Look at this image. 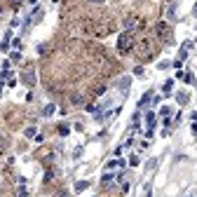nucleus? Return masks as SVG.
I'll return each mask as SVG.
<instances>
[{
    "mask_svg": "<svg viewBox=\"0 0 197 197\" xmlns=\"http://www.w3.org/2000/svg\"><path fill=\"white\" fill-rule=\"evenodd\" d=\"M127 47H132V38H129V35H122V38H120V49L127 52Z\"/></svg>",
    "mask_w": 197,
    "mask_h": 197,
    "instance_id": "obj_1",
    "label": "nucleus"
},
{
    "mask_svg": "<svg viewBox=\"0 0 197 197\" xmlns=\"http://www.w3.org/2000/svg\"><path fill=\"white\" fill-rule=\"evenodd\" d=\"M171 85H174L171 80H169V82H164V94H169V92H171Z\"/></svg>",
    "mask_w": 197,
    "mask_h": 197,
    "instance_id": "obj_2",
    "label": "nucleus"
}]
</instances>
